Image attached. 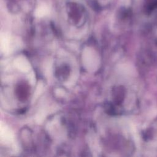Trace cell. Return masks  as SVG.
<instances>
[{"instance_id":"3957f363","label":"cell","mask_w":157,"mask_h":157,"mask_svg":"<svg viewBox=\"0 0 157 157\" xmlns=\"http://www.w3.org/2000/svg\"><path fill=\"white\" fill-rule=\"evenodd\" d=\"M48 13V9L45 5H42L39 6L37 9L36 10V13L39 17H42L45 15L46 13Z\"/></svg>"},{"instance_id":"6da1fadb","label":"cell","mask_w":157,"mask_h":157,"mask_svg":"<svg viewBox=\"0 0 157 157\" xmlns=\"http://www.w3.org/2000/svg\"><path fill=\"white\" fill-rule=\"evenodd\" d=\"M15 64L18 68L23 71H28L29 69V64L28 62L24 58H18L16 60Z\"/></svg>"},{"instance_id":"7a4b0ae2","label":"cell","mask_w":157,"mask_h":157,"mask_svg":"<svg viewBox=\"0 0 157 157\" xmlns=\"http://www.w3.org/2000/svg\"><path fill=\"white\" fill-rule=\"evenodd\" d=\"M1 135L2 138H4L5 140H10L12 138V135L9 129L7 128H2L1 131Z\"/></svg>"}]
</instances>
